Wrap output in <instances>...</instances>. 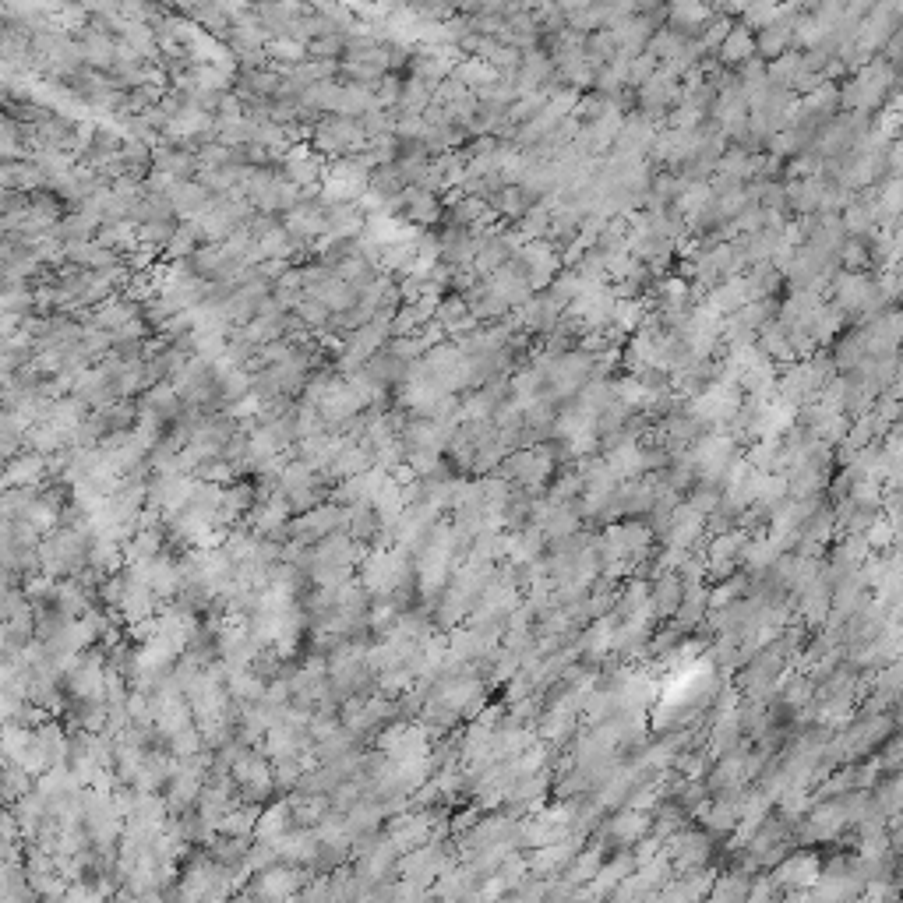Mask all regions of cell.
I'll return each instance as SVG.
<instances>
[{"label":"cell","mask_w":903,"mask_h":903,"mask_svg":"<svg viewBox=\"0 0 903 903\" xmlns=\"http://www.w3.org/2000/svg\"><path fill=\"white\" fill-rule=\"evenodd\" d=\"M360 583L367 586L374 600H396L406 593L413 579V565H410V554L403 547H392V544H378L364 554L360 561ZM399 604V600H396ZM403 607V604H399Z\"/></svg>","instance_id":"6da1fadb"},{"label":"cell","mask_w":903,"mask_h":903,"mask_svg":"<svg viewBox=\"0 0 903 903\" xmlns=\"http://www.w3.org/2000/svg\"><path fill=\"white\" fill-rule=\"evenodd\" d=\"M357 561H364L360 558V544L346 530L329 540H321V544H314V554H311V583L318 590H332V586L350 583Z\"/></svg>","instance_id":"7a4b0ae2"},{"label":"cell","mask_w":903,"mask_h":903,"mask_svg":"<svg viewBox=\"0 0 903 903\" xmlns=\"http://www.w3.org/2000/svg\"><path fill=\"white\" fill-rule=\"evenodd\" d=\"M311 149L318 152V156L325 159H350V156H360V152L367 149V135H364V127H360V120L353 117H321L311 124Z\"/></svg>","instance_id":"3957f363"},{"label":"cell","mask_w":903,"mask_h":903,"mask_svg":"<svg viewBox=\"0 0 903 903\" xmlns=\"http://www.w3.org/2000/svg\"><path fill=\"white\" fill-rule=\"evenodd\" d=\"M893 82H896V71L889 60H868L865 68L854 71L851 82L840 89V103H844L851 113H861V117H865L868 110L882 106V99H886V92L893 89Z\"/></svg>","instance_id":"277c9868"},{"label":"cell","mask_w":903,"mask_h":903,"mask_svg":"<svg viewBox=\"0 0 903 903\" xmlns=\"http://www.w3.org/2000/svg\"><path fill=\"white\" fill-rule=\"evenodd\" d=\"M688 463L695 470V480L702 484H717L731 473L738 463V438L731 431H706L688 452Z\"/></svg>","instance_id":"5b68a950"},{"label":"cell","mask_w":903,"mask_h":903,"mask_svg":"<svg viewBox=\"0 0 903 903\" xmlns=\"http://www.w3.org/2000/svg\"><path fill=\"white\" fill-rule=\"evenodd\" d=\"M717 840L720 836H713L702 826H681L678 833H671L664 840V858L671 861V868L678 875L702 872V868H709L713 854H717Z\"/></svg>","instance_id":"8992f818"},{"label":"cell","mask_w":903,"mask_h":903,"mask_svg":"<svg viewBox=\"0 0 903 903\" xmlns=\"http://www.w3.org/2000/svg\"><path fill=\"white\" fill-rule=\"evenodd\" d=\"M230 777H233V784H237V791H240V801H247V805H265V801L272 798V791L279 787L276 784V766L269 762V755L254 752L251 745H247L244 752L233 759Z\"/></svg>","instance_id":"52a82bcc"},{"label":"cell","mask_w":903,"mask_h":903,"mask_svg":"<svg viewBox=\"0 0 903 903\" xmlns=\"http://www.w3.org/2000/svg\"><path fill=\"white\" fill-rule=\"evenodd\" d=\"M378 752L392 762V766H406V762L427 759L434 752L431 731L417 720H392L385 731L378 734Z\"/></svg>","instance_id":"ba28073f"},{"label":"cell","mask_w":903,"mask_h":903,"mask_svg":"<svg viewBox=\"0 0 903 903\" xmlns=\"http://www.w3.org/2000/svg\"><path fill=\"white\" fill-rule=\"evenodd\" d=\"M688 413L699 420L702 427H713V431H724V424L738 420L741 413V396L738 385H727V381H709L699 396H692L688 403Z\"/></svg>","instance_id":"9c48e42d"},{"label":"cell","mask_w":903,"mask_h":903,"mask_svg":"<svg viewBox=\"0 0 903 903\" xmlns=\"http://www.w3.org/2000/svg\"><path fill=\"white\" fill-rule=\"evenodd\" d=\"M304 889H307V868L276 861L272 868L254 875V882L247 886L244 903H286V900H297V893H304Z\"/></svg>","instance_id":"30bf717a"},{"label":"cell","mask_w":903,"mask_h":903,"mask_svg":"<svg viewBox=\"0 0 903 903\" xmlns=\"http://www.w3.org/2000/svg\"><path fill=\"white\" fill-rule=\"evenodd\" d=\"M501 473L508 477V484H519L526 494L540 491V487H547V480L554 477V456H551V448L544 445H533V448H515V452H508V459L501 463Z\"/></svg>","instance_id":"8fae6325"},{"label":"cell","mask_w":903,"mask_h":903,"mask_svg":"<svg viewBox=\"0 0 903 903\" xmlns=\"http://www.w3.org/2000/svg\"><path fill=\"white\" fill-rule=\"evenodd\" d=\"M346 515H350V508L339 505V501H325V505L311 508V512L297 515L290 523V540H297V544H321V540H329L336 537V533L346 530Z\"/></svg>","instance_id":"7c38bea8"},{"label":"cell","mask_w":903,"mask_h":903,"mask_svg":"<svg viewBox=\"0 0 903 903\" xmlns=\"http://www.w3.org/2000/svg\"><path fill=\"white\" fill-rule=\"evenodd\" d=\"M819 872H822V858L815 851H808V847H794L791 854H787L784 861H780L777 868H773V875L769 879L777 882L780 893H808V889H815V882H819Z\"/></svg>","instance_id":"4fadbf2b"},{"label":"cell","mask_w":903,"mask_h":903,"mask_svg":"<svg viewBox=\"0 0 903 903\" xmlns=\"http://www.w3.org/2000/svg\"><path fill=\"white\" fill-rule=\"evenodd\" d=\"M448 872H452V854H448V844H441V840H431V844L403 854V861H399V875L406 882H420V886H434Z\"/></svg>","instance_id":"5bb4252c"},{"label":"cell","mask_w":903,"mask_h":903,"mask_svg":"<svg viewBox=\"0 0 903 903\" xmlns=\"http://www.w3.org/2000/svg\"><path fill=\"white\" fill-rule=\"evenodd\" d=\"M653 833V815L650 812H639V808H621L614 812L611 819L604 822V847L611 854H618L621 847L632 851L639 847L642 840H650Z\"/></svg>","instance_id":"9a60e30c"},{"label":"cell","mask_w":903,"mask_h":903,"mask_svg":"<svg viewBox=\"0 0 903 903\" xmlns=\"http://www.w3.org/2000/svg\"><path fill=\"white\" fill-rule=\"evenodd\" d=\"M99 452H103L110 470H117L120 477H131V473L142 470V459L152 452V445L138 431H113L103 438Z\"/></svg>","instance_id":"2e32d148"},{"label":"cell","mask_w":903,"mask_h":903,"mask_svg":"<svg viewBox=\"0 0 903 903\" xmlns=\"http://www.w3.org/2000/svg\"><path fill=\"white\" fill-rule=\"evenodd\" d=\"M318 191V187H314ZM314 191H304L297 202V209L290 216H283V226L290 230V237L297 244H314V240L329 237V209L314 198Z\"/></svg>","instance_id":"e0dca14e"},{"label":"cell","mask_w":903,"mask_h":903,"mask_svg":"<svg viewBox=\"0 0 903 903\" xmlns=\"http://www.w3.org/2000/svg\"><path fill=\"white\" fill-rule=\"evenodd\" d=\"M519 269L526 272V279H530L533 290H540V286H551L554 279L561 276V254L558 247L551 244V240H530V244L519 251Z\"/></svg>","instance_id":"ac0fdd59"},{"label":"cell","mask_w":903,"mask_h":903,"mask_svg":"<svg viewBox=\"0 0 903 903\" xmlns=\"http://www.w3.org/2000/svg\"><path fill=\"white\" fill-rule=\"evenodd\" d=\"M68 688L75 702H106V664L99 653L82 657L68 671Z\"/></svg>","instance_id":"d6986e66"},{"label":"cell","mask_w":903,"mask_h":903,"mask_svg":"<svg viewBox=\"0 0 903 903\" xmlns=\"http://www.w3.org/2000/svg\"><path fill=\"white\" fill-rule=\"evenodd\" d=\"M325 156H318V152L311 149V145L300 142L297 149L286 152L283 159V177L290 180L293 187H300V191H314V187H321V180H325Z\"/></svg>","instance_id":"ffe728a7"},{"label":"cell","mask_w":903,"mask_h":903,"mask_svg":"<svg viewBox=\"0 0 903 903\" xmlns=\"http://www.w3.org/2000/svg\"><path fill=\"white\" fill-rule=\"evenodd\" d=\"M124 575H127V586H124V600H120V614H124V621L131 628L156 621L152 618V614H156V593H152V586L135 572H124Z\"/></svg>","instance_id":"44dd1931"},{"label":"cell","mask_w":903,"mask_h":903,"mask_svg":"<svg viewBox=\"0 0 903 903\" xmlns=\"http://www.w3.org/2000/svg\"><path fill=\"white\" fill-rule=\"evenodd\" d=\"M639 103H642V113H646L650 120L660 117L664 110H674V106L681 103V82L660 68L657 75H653L650 82L639 89Z\"/></svg>","instance_id":"7402d4cb"},{"label":"cell","mask_w":903,"mask_h":903,"mask_svg":"<svg viewBox=\"0 0 903 903\" xmlns=\"http://www.w3.org/2000/svg\"><path fill=\"white\" fill-rule=\"evenodd\" d=\"M512 318L523 332H554L561 325V307L554 304L551 293H540L526 300L519 311H512Z\"/></svg>","instance_id":"603a6c76"},{"label":"cell","mask_w":903,"mask_h":903,"mask_svg":"<svg viewBox=\"0 0 903 903\" xmlns=\"http://www.w3.org/2000/svg\"><path fill=\"white\" fill-rule=\"evenodd\" d=\"M170 202H173V216L187 219V223H198L209 212V205L216 202V195L205 184H198V180H180V184H173Z\"/></svg>","instance_id":"cb8c5ba5"},{"label":"cell","mask_w":903,"mask_h":903,"mask_svg":"<svg viewBox=\"0 0 903 903\" xmlns=\"http://www.w3.org/2000/svg\"><path fill=\"white\" fill-rule=\"evenodd\" d=\"M46 473H50V459L25 448L22 456H15L8 463L4 480H8V491H39V484L46 480Z\"/></svg>","instance_id":"d4e9b609"},{"label":"cell","mask_w":903,"mask_h":903,"mask_svg":"<svg viewBox=\"0 0 903 903\" xmlns=\"http://www.w3.org/2000/svg\"><path fill=\"white\" fill-rule=\"evenodd\" d=\"M78 46H82L85 68H92V71L117 68V39H113L103 25H89V29L82 32V39H78Z\"/></svg>","instance_id":"484cf974"},{"label":"cell","mask_w":903,"mask_h":903,"mask_svg":"<svg viewBox=\"0 0 903 903\" xmlns=\"http://www.w3.org/2000/svg\"><path fill=\"white\" fill-rule=\"evenodd\" d=\"M135 318H142V304L138 300H131L127 293H113V297H106L103 304L92 307V325H99V329L106 332H120L124 325H131Z\"/></svg>","instance_id":"4316f807"},{"label":"cell","mask_w":903,"mask_h":903,"mask_svg":"<svg viewBox=\"0 0 903 903\" xmlns=\"http://www.w3.org/2000/svg\"><path fill=\"white\" fill-rule=\"evenodd\" d=\"M152 170L166 173L173 180H195L202 173V163H198V152L187 149V145H159L156 159H152Z\"/></svg>","instance_id":"83f0119b"},{"label":"cell","mask_w":903,"mask_h":903,"mask_svg":"<svg viewBox=\"0 0 903 903\" xmlns=\"http://www.w3.org/2000/svg\"><path fill=\"white\" fill-rule=\"evenodd\" d=\"M297 829V815H293L290 801H272L269 808H262V819H258V829H254V840L258 844L276 847L283 836H290Z\"/></svg>","instance_id":"f1b7e54d"},{"label":"cell","mask_w":903,"mask_h":903,"mask_svg":"<svg viewBox=\"0 0 903 903\" xmlns=\"http://www.w3.org/2000/svg\"><path fill=\"white\" fill-rule=\"evenodd\" d=\"M657 127H653V120L646 117V113H635V117H625V127H621V135H618V145H614V152H625V156H646V152H653V145H657Z\"/></svg>","instance_id":"f546056e"},{"label":"cell","mask_w":903,"mask_h":903,"mask_svg":"<svg viewBox=\"0 0 903 903\" xmlns=\"http://www.w3.org/2000/svg\"><path fill=\"white\" fill-rule=\"evenodd\" d=\"M399 212H403V223L410 226H434L445 216L438 195H431L424 187H406L403 198H399Z\"/></svg>","instance_id":"4dcf8cb0"},{"label":"cell","mask_w":903,"mask_h":903,"mask_svg":"<svg viewBox=\"0 0 903 903\" xmlns=\"http://www.w3.org/2000/svg\"><path fill=\"white\" fill-rule=\"evenodd\" d=\"M448 202H452V209H448V226L473 230V226H491L494 219H498V212H494L491 202H484V198H470V195H463V191H456Z\"/></svg>","instance_id":"1f68e13d"},{"label":"cell","mask_w":903,"mask_h":903,"mask_svg":"<svg viewBox=\"0 0 903 903\" xmlns=\"http://www.w3.org/2000/svg\"><path fill=\"white\" fill-rule=\"evenodd\" d=\"M434 321L441 325V332L445 336H466V332H473L480 325L477 318H473L470 304H466V297H459V293H448L445 300L438 304V314H434Z\"/></svg>","instance_id":"d6a6232c"},{"label":"cell","mask_w":903,"mask_h":903,"mask_svg":"<svg viewBox=\"0 0 903 903\" xmlns=\"http://www.w3.org/2000/svg\"><path fill=\"white\" fill-rule=\"evenodd\" d=\"M706 304L713 307L720 318H731V314H738L745 304H752V293H748L745 276L724 279L720 286H713V290L706 293Z\"/></svg>","instance_id":"836d02e7"},{"label":"cell","mask_w":903,"mask_h":903,"mask_svg":"<svg viewBox=\"0 0 903 903\" xmlns=\"http://www.w3.org/2000/svg\"><path fill=\"white\" fill-rule=\"evenodd\" d=\"M142 410H152L163 424H177V420L184 417V399H180L173 381H159V385H152V389L145 392Z\"/></svg>","instance_id":"e575fe53"},{"label":"cell","mask_w":903,"mask_h":903,"mask_svg":"<svg viewBox=\"0 0 903 903\" xmlns=\"http://www.w3.org/2000/svg\"><path fill=\"white\" fill-rule=\"evenodd\" d=\"M650 593H653V611H657V618H674L681 600H685V579H681L678 572H664L653 579Z\"/></svg>","instance_id":"d590c367"},{"label":"cell","mask_w":903,"mask_h":903,"mask_svg":"<svg viewBox=\"0 0 903 903\" xmlns=\"http://www.w3.org/2000/svg\"><path fill=\"white\" fill-rule=\"evenodd\" d=\"M0 180H4V191H22V195H36V191H43L46 187V177H43V170L36 166V159L4 163Z\"/></svg>","instance_id":"8d00e7d4"},{"label":"cell","mask_w":903,"mask_h":903,"mask_svg":"<svg viewBox=\"0 0 903 903\" xmlns=\"http://www.w3.org/2000/svg\"><path fill=\"white\" fill-rule=\"evenodd\" d=\"M293 805V815H297V826L300 829H314L318 822H325L332 815V801L329 794H307V791H297L286 798Z\"/></svg>","instance_id":"74e56055"},{"label":"cell","mask_w":903,"mask_h":903,"mask_svg":"<svg viewBox=\"0 0 903 903\" xmlns=\"http://www.w3.org/2000/svg\"><path fill=\"white\" fill-rule=\"evenodd\" d=\"M258 247H262V262H272V265H286L297 254V240L290 237V230H286L283 223L269 226V230L258 237Z\"/></svg>","instance_id":"f35d334b"},{"label":"cell","mask_w":903,"mask_h":903,"mask_svg":"<svg viewBox=\"0 0 903 903\" xmlns=\"http://www.w3.org/2000/svg\"><path fill=\"white\" fill-rule=\"evenodd\" d=\"M367 374L378 381L381 389L389 392V389H396V385H403L406 374H410V364H406V360H399L396 353L385 346L378 357H371V364H367Z\"/></svg>","instance_id":"ab89813d"},{"label":"cell","mask_w":903,"mask_h":903,"mask_svg":"<svg viewBox=\"0 0 903 903\" xmlns=\"http://www.w3.org/2000/svg\"><path fill=\"white\" fill-rule=\"evenodd\" d=\"M759 53H755V32L748 29V25H734L731 32H727L724 46H720V60H724L727 68L731 64H738V68H745L748 60H755Z\"/></svg>","instance_id":"60d3db41"},{"label":"cell","mask_w":903,"mask_h":903,"mask_svg":"<svg viewBox=\"0 0 903 903\" xmlns=\"http://www.w3.org/2000/svg\"><path fill=\"white\" fill-rule=\"evenodd\" d=\"M434 92H438V85L424 82V78H410V82H403L399 117H424V113L434 106Z\"/></svg>","instance_id":"b9f144b4"},{"label":"cell","mask_w":903,"mask_h":903,"mask_svg":"<svg viewBox=\"0 0 903 903\" xmlns=\"http://www.w3.org/2000/svg\"><path fill=\"white\" fill-rule=\"evenodd\" d=\"M258 819H262V805L237 801V805L230 808V815L223 819V826H219V836H254Z\"/></svg>","instance_id":"7bdbcfd3"},{"label":"cell","mask_w":903,"mask_h":903,"mask_svg":"<svg viewBox=\"0 0 903 903\" xmlns=\"http://www.w3.org/2000/svg\"><path fill=\"white\" fill-rule=\"evenodd\" d=\"M840 219H844L847 237H854V240H861V237H868V233H875V223H879V216H875V205L868 202V198H858V202H851Z\"/></svg>","instance_id":"ee69618b"},{"label":"cell","mask_w":903,"mask_h":903,"mask_svg":"<svg viewBox=\"0 0 903 903\" xmlns=\"http://www.w3.org/2000/svg\"><path fill=\"white\" fill-rule=\"evenodd\" d=\"M202 240H205V233H202V226L198 223L177 226L173 240L166 244V258H170V262H191V258L198 254V244H202Z\"/></svg>","instance_id":"f6af8a7d"},{"label":"cell","mask_w":903,"mask_h":903,"mask_svg":"<svg viewBox=\"0 0 903 903\" xmlns=\"http://www.w3.org/2000/svg\"><path fill=\"white\" fill-rule=\"evenodd\" d=\"M780 554H784V551H780V547L773 544L769 537H752V540H748V547H745V558H741V565H748V572L759 575V572H769V568L777 565Z\"/></svg>","instance_id":"bcb514c9"},{"label":"cell","mask_w":903,"mask_h":903,"mask_svg":"<svg viewBox=\"0 0 903 903\" xmlns=\"http://www.w3.org/2000/svg\"><path fill=\"white\" fill-rule=\"evenodd\" d=\"M491 209L498 212V216H508V219H523L526 212L533 209V198L526 195L523 187H505V191H498V195L491 198Z\"/></svg>","instance_id":"7dc6e473"},{"label":"cell","mask_w":903,"mask_h":903,"mask_svg":"<svg viewBox=\"0 0 903 903\" xmlns=\"http://www.w3.org/2000/svg\"><path fill=\"white\" fill-rule=\"evenodd\" d=\"M667 15H671V22L678 25L674 32H681V36H685V32H692V29H702V25L713 18V11L702 8V4H674Z\"/></svg>","instance_id":"c3c4849f"},{"label":"cell","mask_w":903,"mask_h":903,"mask_svg":"<svg viewBox=\"0 0 903 903\" xmlns=\"http://www.w3.org/2000/svg\"><path fill=\"white\" fill-rule=\"evenodd\" d=\"M269 57H276L286 68H297L307 60V46L297 39H269Z\"/></svg>","instance_id":"681fc988"},{"label":"cell","mask_w":903,"mask_h":903,"mask_svg":"<svg viewBox=\"0 0 903 903\" xmlns=\"http://www.w3.org/2000/svg\"><path fill=\"white\" fill-rule=\"evenodd\" d=\"M346 39L350 36H318L307 43V57L311 60H336L339 53H346Z\"/></svg>","instance_id":"f907efd6"},{"label":"cell","mask_w":903,"mask_h":903,"mask_svg":"<svg viewBox=\"0 0 903 903\" xmlns=\"http://www.w3.org/2000/svg\"><path fill=\"white\" fill-rule=\"evenodd\" d=\"M657 71H660V60L653 57L650 50L639 53V57L632 60V78H628V85H639V89H642V85L650 82V78L657 75Z\"/></svg>","instance_id":"816d5d0a"},{"label":"cell","mask_w":903,"mask_h":903,"mask_svg":"<svg viewBox=\"0 0 903 903\" xmlns=\"http://www.w3.org/2000/svg\"><path fill=\"white\" fill-rule=\"evenodd\" d=\"M840 262L847 265V272H861L868 265V251H865V244H861V240H854V237H847L844 240V247H840Z\"/></svg>","instance_id":"f5cc1de1"},{"label":"cell","mask_w":903,"mask_h":903,"mask_svg":"<svg viewBox=\"0 0 903 903\" xmlns=\"http://www.w3.org/2000/svg\"><path fill=\"white\" fill-rule=\"evenodd\" d=\"M731 29H734V25L727 22V18H709V22H706V36H702L699 50H709V46H717V50H720Z\"/></svg>","instance_id":"db71d44e"},{"label":"cell","mask_w":903,"mask_h":903,"mask_svg":"<svg viewBox=\"0 0 903 903\" xmlns=\"http://www.w3.org/2000/svg\"><path fill=\"white\" fill-rule=\"evenodd\" d=\"M886 163H889V170H893L896 177H903V135L896 138L893 145H889V152H886Z\"/></svg>","instance_id":"11a10c76"},{"label":"cell","mask_w":903,"mask_h":903,"mask_svg":"<svg viewBox=\"0 0 903 903\" xmlns=\"http://www.w3.org/2000/svg\"><path fill=\"white\" fill-rule=\"evenodd\" d=\"M896 223H900V226H896V237H900V240H903V216H900V219H896Z\"/></svg>","instance_id":"9f6ffc18"}]
</instances>
